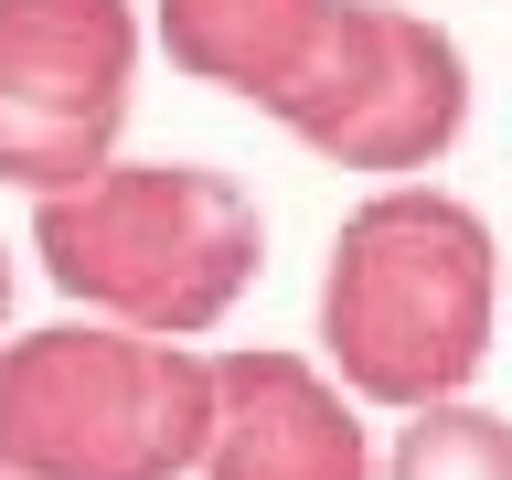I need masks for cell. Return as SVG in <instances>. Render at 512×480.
<instances>
[{"instance_id":"4","label":"cell","mask_w":512,"mask_h":480,"mask_svg":"<svg viewBox=\"0 0 512 480\" xmlns=\"http://www.w3.org/2000/svg\"><path fill=\"white\" fill-rule=\"evenodd\" d=\"M256 118H278L288 139L331 171L363 182H427L459 128H470V54L438 11L406 0H320L310 43L288 54V75L256 96Z\"/></svg>"},{"instance_id":"3","label":"cell","mask_w":512,"mask_h":480,"mask_svg":"<svg viewBox=\"0 0 512 480\" xmlns=\"http://www.w3.org/2000/svg\"><path fill=\"white\" fill-rule=\"evenodd\" d=\"M214 416V352L118 331V320H43L0 331V470L11 480H192Z\"/></svg>"},{"instance_id":"10","label":"cell","mask_w":512,"mask_h":480,"mask_svg":"<svg viewBox=\"0 0 512 480\" xmlns=\"http://www.w3.org/2000/svg\"><path fill=\"white\" fill-rule=\"evenodd\" d=\"M0 480H11V470H0Z\"/></svg>"},{"instance_id":"2","label":"cell","mask_w":512,"mask_h":480,"mask_svg":"<svg viewBox=\"0 0 512 480\" xmlns=\"http://www.w3.org/2000/svg\"><path fill=\"white\" fill-rule=\"evenodd\" d=\"M32 256L86 320L203 342L267 267V214L214 160H96L86 182L32 192Z\"/></svg>"},{"instance_id":"6","label":"cell","mask_w":512,"mask_h":480,"mask_svg":"<svg viewBox=\"0 0 512 480\" xmlns=\"http://www.w3.org/2000/svg\"><path fill=\"white\" fill-rule=\"evenodd\" d=\"M192 480H374V427L320 352L246 342L214 352V416Z\"/></svg>"},{"instance_id":"8","label":"cell","mask_w":512,"mask_h":480,"mask_svg":"<svg viewBox=\"0 0 512 480\" xmlns=\"http://www.w3.org/2000/svg\"><path fill=\"white\" fill-rule=\"evenodd\" d=\"M374 480H512V416L480 406V395L406 406V427L374 459Z\"/></svg>"},{"instance_id":"9","label":"cell","mask_w":512,"mask_h":480,"mask_svg":"<svg viewBox=\"0 0 512 480\" xmlns=\"http://www.w3.org/2000/svg\"><path fill=\"white\" fill-rule=\"evenodd\" d=\"M11 288H22V267H11V246H0V331H11Z\"/></svg>"},{"instance_id":"1","label":"cell","mask_w":512,"mask_h":480,"mask_svg":"<svg viewBox=\"0 0 512 480\" xmlns=\"http://www.w3.org/2000/svg\"><path fill=\"white\" fill-rule=\"evenodd\" d=\"M502 331L491 214L448 182H374L320 256V363L352 406H438L470 395Z\"/></svg>"},{"instance_id":"5","label":"cell","mask_w":512,"mask_h":480,"mask_svg":"<svg viewBox=\"0 0 512 480\" xmlns=\"http://www.w3.org/2000/svg\"><path fill=\"white\" fill-rule=\"evenodd\" d=\"M139 54V0H0V182L64 192L96 160H118Z\"/></svg>"},{"instance_id":"7","label":"cell","mask_w":512,"mask_h":480,"mask_svg":"<svg viewBox=\"0 0 512 480\" xmlns=\"http://www.w3.org/2000/svg\"><path fill=\"white\" fill-rule=\"evenodd\" d=\"M320 0H150V43L214 96H267L288 75V54L310 43Z\"/></svg>"}]
</instances>
